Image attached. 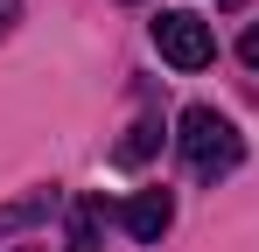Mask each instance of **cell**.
<instances>
[{
    "instance_id": "obj_1",
    "label": "cell",
    "mask_w": 259,
    "mask_h": 252,
    "mask_svg": "<svg viewBox=\"0 0 259 252\" xmlns=\"http://www.w3.org/2000/svg\"><path fill=\"white\" fill-rule=\"evenodd\" d=\"M175 147H182V161H189L196 182H217V175H231V168L245 161V133L224 119L217 105H189L175 119Z\"/></svg>"
},
{
    "instance_id": "obj_2",
    "label": "cell",
    "mask_w": 259,
    "mask_h": 252,
    "mask_svg": "<svg viewBox=\"0 0 259 252\" xmlns=\"http://www.w3.org/2000/svg\"><path fill=\"white\" fill-rule=\"evenodd\" d=\"M154 49L168 56L175 70H203L217 56V35H210V21L203 14H189V7H168L161 21H154Z\"/></svg>"
},
{
    "instance_id": "obj_3",
    "label": "cell",
    "mask_w": 259,
    "mask_h": 252,
    "mask_svg": "<svg viewBox=\"0 0 259 252\" xmlns=\"http://www.w3.org/2000/svg\"><path fill=\"white\" fill-rule=\"evenodd\" d=\"M119 224H126L133 245H161V231L175 224V196H168V189H140V196L119 203Z\"/></svg>"
},
{
    "instance_id": "obj_4",
    "label": "cell",
    "mask_w": 259,
    "mask_h": 252,
    "mask_svg": "<svg viewBox=\"0 0 259 252\" xmlns=\"http://www.w3.org/2000/svg\"><path fill=\"white\" fill-rule=\"evenodd\" d=\"M98 245H105V203L77 196L70 203V252H98Z\"/></svg>"
},
{
    "instance_id": "obj_5",
    "label": "cell",
    "mask_w": 259,
    "mask_h": 252,
    "mask_svg": "<svg viewBox=\"0 0 259 252\" xmlns=\"http://www.w3.org/2000/svg\"><path fill=\"white\" fill-rule=\"evenodd\" d=\"M49 210H56V189H35V196H21V203H7L0 210V238L21 231V224H35V217H49Z\"/></svg>"
},
{
    "instance_id": "obj_6",
    "label": "cell",
    "mask_w": 259,
    "mask_h": 252,
    "mask_svg": "<svg viewBox=\"0 0 259 252\" xmlns=\"http://www.w3.org/2000/svg\"><path fill=\"white\" fill-rule=\"evenodd\" d=\"M154 140H161V119H140L126 140H119V161H126V168H140L147 154H154Z\"/></svg>"
},
{
    "instance_id": "obj_7",
    "label": "cell",
    "mask_w": 259,
    "mask_h": 252,
    "mask_svg": "<svg viewBox=\"0 0 259 252\" xmlns=\"http://www.w3.org/2000/svg\"><path fill=\"white\" fill-rule=\"evenodd\" d=\"M238 63H252V70H259V21L245 28V35H238Z\"/></svg>"
},
{
    "instance_id": "obj_8",
    "label": "cell",
    "mask_w": 259,
    "mask_h": 252,
    "mask_svg": "<svg viewBox=\"0 0 259 252\" xmlns=\"http://www.w3.org/2000/svg\"><path fill=\"white\" fill-rule=\"evenodd\" d=\"M224 7H231V0H224Z\"/></svg>"
}]
</instances>
